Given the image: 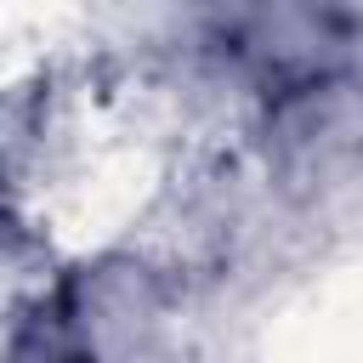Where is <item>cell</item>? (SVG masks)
Here are the masks:
<instances>
[{"mask_svg":"<svg viewBox=\"0 0 363 363\" xmlns=\"http://www.w3.org/2000/svg\"><path fill=\"white\" fill-rule=\"evenodd\" d=\"M267 164L289 193L335 187L363 164V74L323 68L267 91Z\"/></svg>","mask_w":363,"mask_h":363,"instance_id":"6da1fadb","label":"cell"}]
</instances>
